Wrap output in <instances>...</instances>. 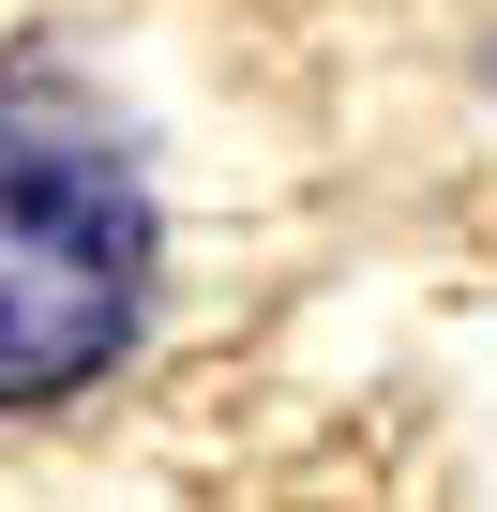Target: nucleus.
Here are the masks:
<instances>
[{
    "mask_svg": "<svg viewBox=\"0 0 497 512\" xmlns=\"http://www.w3.org/2000/svg\"><path fill=\"white\" fill-rule=\"evenodd\" d=\"M151 302H166L151 151L61 31H16L0 46V422L106 392Z\"/></svg>",
    "mask_w": 497,
    "mask_h": 512,
    "instance_id": "f257e3e1",
    "label": "nucleus"
},
{
    "mask_svg": "<svg viewBox=\"0 0 497 512\" xmlns=\"http://www.w3.org/2000/svg\"><path fill=\"white\" fill-rule=\"evenodd\" d=\"M482 76H497V46H482Z\"/></svg>",
    "mask_w": 497,
    "mask_h": 512,
    "instance_id": "f03ea898",
    "label": "nucleus"
}]
</instances>
